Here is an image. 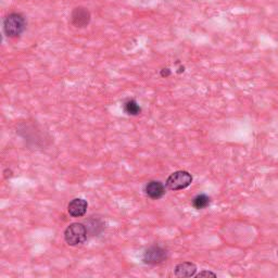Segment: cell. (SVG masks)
Here are the masks:
<instances>
[{
	"label": "cell",
	"mask_w": 278,
	"mask_h": 278,
	"mask_svg": "<svg viewBox=\"0 0 278 278\" xmlns=\"http://www.w3.org/2000/svg\"><path fill=\"white\" fill-rule=\"evenodd\" d=\"M26 28V20L23 14L11 12L4 19V32L10 38L20 37Z\"/></svg>",
	"instance_id": "6da1fadb"
},
{
	"label": "cell",
	"mask_w": 278,
	"mask_h": 278,
	"mask_svg": "<svg viewBox=\"0 0 278 278\" xmlns=\"http://www.w3.org/2000/svg\"><path fill=\"white\" fill-rule=\"evenodd\" d=\"M64 239L65 243L75 247L85 243L87 239V229L82 223H73L66 227L64 231Z\"/></svg>",
	"instance_id": "7a4b0ae2"
},
{
	"label": "cell",
	"mask_w": 278,
	"mask_h": 278,
	"mask_svg": "<svg viewBox=\"0 0 278 278\" xmlns=\"http://www.w3.org/2000/svg\"><path fill=\"white\" fill-rule=\"evenodd\" d=\"M192 183V176L186 171H177L167 179V187L170 190L185 189Z\"/></svg>",
	"instance_id": "3957f363"
},
{
	"label": "cell",
	"mask_w": 278,
	"mask_h": 278,
	"mask_svg": "<svg viewBox=\"0 0 278 278\" xmlns=\"http://www.w3.org/2000/svg\"><path fill=\"white\" fill-rule=\"evenodd\" d=\"M92 20V14H90L89 10L85 7H76L71 12V23L78 28H84Z\"/></svg>",
	"instance_id": "277c9868"
},
{
	"label": "cell",
	"mask_w": 278,
	"mask_h": 278,
	"mask_svg": "<svg viewBox=\"0 0 278 278\" xmlns=\"http://www.w3.org/2000/svg\"><path fill=\"white\" fill-rule=\"evenodd\" d=\"M168 254L167 250H164L163 248L159 246H153L150 247L144 252V255H142V261L146 264H159V263L163 262L165 259H167Z\"/></svg>",
	"instance_id": "5b68a950"
},
{
	"label": "cell",
	"mask_w": 278,
	"mask_h": 278,
	"mask_svg": "<svg viewBox=\"0 0 278 278\" xmlns=\"http://www.w3.org/2000/svg\"><path fill=\"white\" fill-rule=\"evenodd\" d=\"M87 208L88 204L86 200L82 198H75L67 206V212L72 217H82L86 214Z\"/></svg>",
	"instance_id": "8992f818"
},
{
	"label": "cell",
	"mask_w": 278,
	"mask_h": 278,
	"mask_svg": "<svg viewBox=\"0 0 278 278\" xmlns=\"http://www.w3.org/2000/svg\"><path fill=\"white\" fill-rule=\"evenodd\" d=\"M145 191L149 198L156 200L164 196L165 187L161 182H159V180H151V182H149L146 185Z\"/></svg>",
	"instance_id": "52a82bcc"
},
{
	"label": "cell",
	"mask_w": 278,
	"mask_h": 278,
	"mask_svg": "<svg viewBox=\"0 0 278 278\" xmlns=\"http://www.w3.org/2000/svg\"><path fill=\"white\" fill-rule=\"evenodd\" d=\"M197 267L191 262H184L176 265L175 267V276L177 277H191L196 275Z\"/></svg>",
	"instance_id": "ba28073f"
},
{
	"label": "cell",
	"mask_w": 278,
	"mask_h": 278,
	"mask_svg": "<svg viewBox=\"0 0 278 278\" xmlns=\"http://www.w3.org/2000/svg\"><path fill=\"white\" fill-rule=\"evenodd\" d=\"M124 111L126 114L129 115H138L141 113V108L138 104V102L134 99H129L124 102Z\"/></svg>",
	"instance_id": "9c48e42d"
},
{
	"label": "cell",
	"mask_w": 278,
	"mask_h": 278,
	"mask_svg": "<svg viewBox=\"0 0 278 278\" xmlns=\"http://www.w3.org/2000/svg\"><path fill=\"white\" fill-rule=\"evenodd\" d=\"M210 205V197H208L207 194H198L197 197H194L192 200V206L194 209L197 210H202L206 209Z\"/></svg>",
	"instance_id": "30bf717a"
},
{
	"label": "cell",
	"mask_w": 278,
	"mask_h": 278,
	"mask_svg": "<svg viewBox=\"0 0 278 278\" xmlns=\"http://www.w3.org/2000/svg\"><path fill=\"white\" fill-rule=\"evenodd\" d=\"M209 276H212V277H215L216 274L215 273H212V272H209V270H204V272H200L197 277H209Z\"/></svg>",
	"instance_id": "8fae6325"
},
{
	"label": "cell",
	"mask_w": 278,
	"mask_h": 278,
	"mask_svg": "<svg viewBox=\"0 0 278 278\" xmlns=\"http://www.w3.org/2000/svg\"><path fill=\"white\" fill-rule=\"evenodd\" d=\"M170 74H171V72H170V70H169V69H163V70H162V72H161V75H162V76H165V77L169 76Z\"/></svg>",
	"instance_id": "7c38bea8"
}]
</instances>
